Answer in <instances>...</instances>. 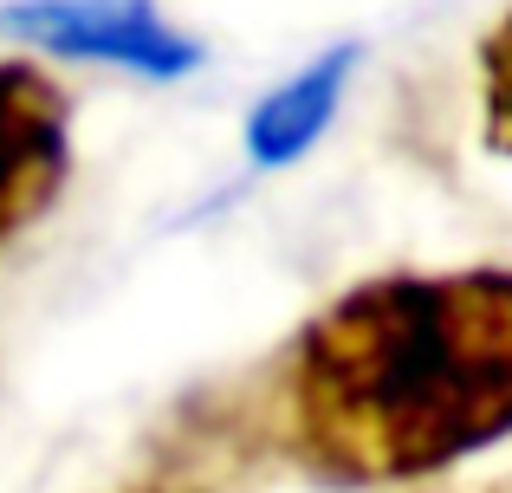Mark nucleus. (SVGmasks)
<instances>
[{"label":"nucleus","mask_w":512,"mask_h":493,"mask_svg":"<svg viewBox=\"0 0 512 493\" xmlns=\"http://www.w3.org/2000/svg\"><path fill=\"white\" fill-rule=\"evenodd\" d=\"M299 461L415 481L512 435V273H396L344 292L279 370Z\"/></svg>","instance_id":"1"},{"label":"nucleus","mask_w":512,"mask_h":493,"mask_svg":"<svg viewBox=\"0 0 512 493\" xmlns=\"http://www.w3.org/2000/svg\"><path fill=\"white\" fill-rule=\"evenodd\" d=\"M0 33L137 78H188L201 65V39H188L156 0H7Z\"/></svg>","instance_id":"2"},{"label":"nucleus","mask_w":512,"mask_h":493,"mask_svg":"<svg viewBox=\"0 0 512 493\" xmlns=\"http://www.w3.org/2000/svg\"><path fill=\"white\" fill-rule=\"evenodd\" d=\"M72 163V111L39 65L0 59V241L52 208Z\"/></svg>","instance_id":"3"},{"label":"nucleus","mask_w":512,"mask_h":493,"mask_svg":"<svg viewBox=\"0 0 512 493\" xmlns=\"http://www.w3.org/2000/svg\"><path fill=\"white\" fill-rule=\"evenodd\" d=\"M357 59H363V52L344 39V46L318 52L312 65H299L292 78H279V85L247 111V156H253V163H260V169L299 163V156L331 130V117H338V104H344V85H350V72H357Z\"/></svg>","instance_id":"4"},{"label":"nucleus","mask_w":512,"mask_h":493,"mask_svg":"<svg viewBox=\"0 0 512 493\" xmlns=\"http://www.w3.org/2000/svg\"><path fill=\"white\" fill-rule=\"evenodd\" d=\"M480 104H487V143L512 156V7L480 46Z\"/></svg>","instance_id":"5"}]
</instances>
